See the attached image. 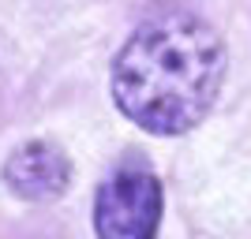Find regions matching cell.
I'll return each instance as SVG.
<instances>
[{
  "label": "cell",
  "instance_id": "cell-2",
  "mask_svg": "<svg viewBox=\"0 0 251 239\" xmlns=\"http://www.w3.org/2000/svg\"><path fill=\"white\" fill-rule=\"evenodd\" d=\"M161 183L147 165H120L98 187L94 232L98 239H157Z\"/></svg>",
  "mask_w": 251,
  "mask_h": 239
},
{
  "label": "cell",
  "instance_id": "cell-3",
  "mask_svg": "<svg viewBox=\"0 0 251 239\" xmlns=\"http://www.w3.org/2000/svg\"><path fill=\"white\" fill-rule=\"evenodd\" d=\"M4 183L23 202H52L72 183V161L52 142H26L4 161Z\"/></svg>",
  "mask_w": 251,
  "mask_h": 239
},
{
  "label": "cell",
  "instance_id": "cell-1",
  "mask_svg": "<svg viewBox=\"0 0 251 239\" xmlns=\"http://www.w3.org/2000/svg\"><path fill=\"white\" fill-rule=\"evenodd\" d=\"M225 67V45L202 15L161 8L116 52L113 101L150 135H188L214 109Z\"/></svg>",
  "mask_w": 251,
  "mask_h": 239
}]
</instances>
